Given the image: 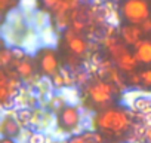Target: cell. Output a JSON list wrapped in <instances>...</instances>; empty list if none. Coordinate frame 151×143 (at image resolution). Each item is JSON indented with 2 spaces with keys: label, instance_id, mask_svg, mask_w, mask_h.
<instances>
[{
  "label": "cell",
  "instance_id": "obj_1",
  "mask_svg": "<svg viewBox=\"0 0 151 143\" xmlns=\"http://www.w3.org/2000/svg\"><path fill=\"white\" fill-rule=\"evenodd\" d=\"M95 127L108 134H123L130 131L133 125V119L129 116L127 109H104L95 118Z\"/></svg>",
  "mask_w": 151,
  "mask_h": 143
},
{
  "label": "cell",
  "instance_id": "obj_2",
  "mask_svg": "<svg viewBox=\"0 0 151 143\" xmlns=\"http://www.w3.org/2000/svg\"><path fill=\"white\" fill-rule=\"evenodd\" d=\"M120 12L126 23L141 26L145 20L151 18V5L148 0H123Z\"/></svg>",
  "mask_w": 151,
  "mask_h": 143
},
{
  "label": "cell",
  "instance_id": "obj_3",
  "mask_svg": "<svg viewBox=\"0 0 151 143\" xmlns=\"http://www.w3.org/2000/svg\"><path fill=\"white\" fill-rule=\"evenodd\" d=\"M56 124L62 131H68L70 134H82L85 130H88L83 125L82 112L77 104H67L56 115Z\"/></svg>",
  "mask_w": 151,
  "mask_h": 143
},
{
  "label": "cell",
  "instance_id": "obj_4",
  "mask_svg": "<svg viewBox=\"0 0 151 143\" xmlns=\"http://www.w3.org/2000/svg\"><path fill=\"white\" fill-rule=\"evenodd\" d=\"M116 91L120 93V90L110 81H96L95 84H91L88 87V94L91 100L99 107H105L107 104H110L113 100V94Z\"/></svg>",
  "mask_w": 151,
  "mask_h": 143
},
{
  "label": "cell",
  "instance_id": "obj_5",
  "mask_svg": "<svg viewBox=\"0 0 151 143\" xmlns=\"http://www.w3.org/2000/svg\"><path fill=\"white\" fill-rule=\"evenodd\" d=\"M64 40L70 52L74 55H86L89 51V42L85 37H82V34L76 31L71 26L67 30H64Z\"/></svg>",
  "mask_w": 151,
  "mask_h": 143
},
{
  "label": "cell",
  "instance_id": "obj_6",
  "mask_svg": "<svg viewBox=\"0 0 151 143\" xmlns=\"http://www.w3.org/2000/svg\"><path fill=\"white\" fill-rule=\"evenodd\" d=\"M37 58H39V66H40V70L43 75L53 76L56 72H59V61H58L56 52L50 46L42 48L39 51Z\"/></svg>",
  "mask_w": 151,
  "mask_h": 143
},
{
  "label": "cell",
  "instance_id": "obj_7",
  "mask_svg": "<svg viewBox=\"0 0 151 143\" xmlns=\"http://www.w3.org/2000/svg\"><path fill=\"white\" fill-rule=\"evenodd\" d=\"M15 112L17 110L5 112V115L2 116V121H0V133H2V137L18 139V136L21 134L22 127L18 122V119L15 116Z\"/></svg>",
  "mask_w": 151,
  "mask_h": 143
},
{
  "label": "cell",
  "instance_id": "obj_8",
  "mask_svg": "<svg viewBox=\"0 0 151 143\" xmlns=\"http://www.w3.org/2000/svg\"><path fill=\"white\" fill-rule=\"evenodd\" d=\"M119 31H120V39L123 40V43H126L127 46H132V48L135 46L136 42H139L141 39H144L142 37L144 36V31H142L141 26H136V24L126 23V24L120 26Z\"/></svg>",
  "mask_w": 151,
  "mask_h": 143
},
{
  "label": "cell",
  "instance_id": "obj_9",
  "mask_svg": "<svg viewBox=\"0 0 151 143\" xmlns=\"http://www.w3.org/2000/svg\"><path fill=\"white\" fill-rule=\"evenodd\" d=\"M133 49H135L133 54L139 64L151 66V39H145V37L141 39L139 42L135 43Z\"/></svg>",
  "mask_w": 151,
  "mask_h": 143
},
{
  "label": "cell",
  "instance_id": "obj_10",
  "mask_svg": "<svg viewBox=\"0 0 151 143\" xmlns=\"http://www.w3.org/2000/svg\"><path fill=\"white\" fill-rule=\"evenodd\" d=\"M114 64H116L122 72H124V73H132V72H136V69H138V66H139V63H138L135 54L130 52V51H127V52L123 54L120 58H117V60L114 61Z\"/></svg>",
  "mask_w": 151,
  "mask_h": 143
},
{
  "label": "cell",
  "instance_id": "obj_11",
  "mask_svg": "<svg viewBox=\"0 0 151 143\" xmlns=\"http://www.w3.org/2000/svg\"><path fill=\"white\" fill-rule=\"evenodd\" d=\"M130 110L135 113H151V94H144L141 93L138 97H135L129 103Z\"/></svg>",
  "mask_w": 151,
  "mask_h": 143
},
{
  "label": "cell",
  "instance_id": "obj_12",
  "mask_svg": "<svg viewBox=\"0 0 151 143\" xmlns=\"http://www.w3.org/2000/svg\"><path fill=\"white\" fill-rule=\"evenodd\" d=\"M67 104H68L67 98H65L64 94L59 91V94H52V96L47 98V106H46V107H47L50 112H53L55 115H58Z\"/></svg>",
  "mask_w": 151,
  "mask_h": 143
},
{
  "label": "cell",
  "instance_id": "obj_13",
  "mask_svg": "<svg viewBox=\"0 0 151 143\" xmlns=\"http://www.w3.org/2000/svg\"><path fill=\"white\" fill-rule=\"evenodd\" d=\"M15 69H17V72L19 73L21 79H24V81L28 79V78H31L34 75V66H33V61H31L30 57H25L24 60H21Z\"/></svg>",
  "mask_w": 151,
  "mask_h": 143
},
{
  "label": "cell",
  "instance_id": "obj_14",
  "mask_svg": "<svg viewBox=\"0 0 151 143\" xmlns=\"http://www.w3.org/2000/svg\"><path fill=\"white\" fill-rule=\"evenodd\" d=\"M15 116H17V119H18V122L21 124L22 128H28V127H31L33 109H30V107H21V109H17Z\"/></svg>",
  "mask_w": 151,
  "mask_h": 143
},
{
  "label": "cell",
  "instance_id": "obj_15",
  "mask_svg": "<svg viewBox=\"0 0 151 143\" xmlns=\"http://www.w3.org/2000/svg\"><path fill=\"white\" fill-rule=\"evenodd\" d=\"M40 34H42V40H43V43H46L47 46H50V45H53V43L56 42V36H55L53 28H52L50 26L43 27Z\"/></svg>",
  "mask_w": 151,
  "mask_h": 143
},
{
  "label": "cell",
  "instance_id": "obj_16",
  "mask_svg": "<svg viewBox=\"0 0 151 143\" xmlns=\"http://www.w3.org/2000/svg\"><path fill=\"white\" fill-rule=\"evenodd\" d=\"M14 61V54L11 48H3L2 52H0V66L3 69H6L8 66H11Z\"/></svg>",
  "mask_w": 151,
  "mask_h": 143
},
{
  "label": "cell",
  "instance_id": "obj_17",
  "mask_svg": "<svg viewBox=\"0 0 151 143\" xmlns=\"http://www.w3.org/2000/svg\"><path fill=\"white\" fill-rule=\"evenodd\" d=\"M83 136H85L88 143H104V139H102L101 133L96 131V130H85Z\"/></svg>",
  "mask_w": 151,
  "mask_h": 143
},
{
  "label": "cell",
  "instance_id": "obj_18",
  "mask_svg": "<svg viewBox=\"0 0 151 143\" xmlns=\"http://www.w3.org/2000/svg\"><path fill=\"white\" fill-rule=\"evenodd\" d=\"M127 51H129L127 45H126V43H123V42H122V43L119 42V43H117L116 46H113V48H111L108 52H110V55L113 57V60L116 61L117 58H120V57H122L123 54H126Z\"/></svg>",
  "mask_w": 151,
  "mask_h": 143
},
{
  "label": "cell",
  "instance_id": "obj_19",
  "mask_svg": "<svg viewBox=\"0 0 151 143\" xmlns=\"http://www.w3.org/2000/svg\"><path fill=\"white\" fill-rule=\"evenodd\" d=\"M59 72L62 73V76H64V81H65V87H68V88H73V87H76L77 85V82H76V75L74 73H71V70L70 69H59Z\"/></svg>",
  "mask_w": 151,
  "mask_h": 143
},
{
  "label": "cell",
  "instance_id": "obj_20",
  "mask_svg": "<svg viewBox=\"0 0 151 143\" xmlns=\"http://www.w3.org/2000/svg\"><path fill=\"white\" fill-rule=\"evenodd\" d=\"M74 75H76V82H77V85H88L89 78H91V73L88 70H76Z\"/></svg>",
  "mask_w": 151,
  "mask_h": 143
},
{
  "label": "cell",
  "instance_id": "obj_21",
  "mask_svg": "<svg viewBox=\"0 0 151 143\" xmlns=\"http://www.w3.org/2000/svg\"><path fill=\"white\" fill-rule=\"evenodd\" d=\"M50 82L53 85V90H59L61 91L62 88H65V81H64V76H62L61 72H56L53 76H50Z\"/></svg>",
  "mask_w": 151,
  "mask_h": 143
},
{
  "label": "cell",
  "instance_id": "obj_22",
  "mask_svg": "<svg viewBox=\"0 0 151 143\" xmlns=\"http://www.w3.org/2000/svg\"><path fill=\"white\" fill-rule=\"evenodd\" d=\"M11 49H12V54H14V60H24L25 57H27V49L24 48V46H19V45H14V46H11Z\"/></svg>",
  "mask_w": 151,
  "mask_h": 143
},
{
  "label": "cell",
  "instance_id": "obj_23",
  "mask_svg": "<svg viewBox=\"0 0 151 143\" xmlns=\"http://www.w3.org/2000/svg\"><path fill=\"white\" fill-rule=\"evenodd\" d=\"M28 143H47V134L43 131H34L31 134Z\"/></svg>",
  "mask_w": 151,
  "mask_h": 143
},
{
  "label": "cell",
  "instance_id": "obj_24",
  "mask_svg": "<svg viewBox=\"0 0 151 143\" xmlns=\"http://www.w3.org/2000/svg\"><path fill=\"white\" fill-rule=\"evenodd\" d=\"M139 75H141L142 87L144 88H151V69H145V70L139 72Z\"/></svg>",
  "mask_w": 151,
  "mask_h": 143
},
{
  "label": "cell",
  "instance_id": "obj_25",
  "mask_svg": "<svg viewBox=\"0 0 151 143\" xmlns=\"http://www.w3.org/2000/svg\"><path fill=\"white\" fill-rule=\"evenodd\" d=\"M129 84L132 87H142V81H141L139 72H132V73H129Z\"/></svg>",
  "mask_w": 151,
  "mask_h": 143
},
{
  "label": "cell",
  "instance_id": "obj_26",
  "mask_svg": "<svg viewBox=\"0 0 151 143\" xmlns=\"http://www.w3.org/2000/svg\"><path fill=\"white\" fill-rule=\"evenodd\" d=\"M61 2V0H40V3H42V6L46 9V11H53L55 8H56V5Z\"/></svg>",
  "mask_w": 151,
  "mask_h": 143
},
{
  "label": "cell",
  "instance_id": "obj_27",
  "mask_svg": "<svg viewBox=\"0 0 151 143\" xmlns=\"http://www.w3.org/2000/svg\"><path fill=\"white\" fill-rule=\"evenodd\" d=\"M86 26H88V23H85V21H80V20H74V21H71V27L76 30V31H83L85 28H86Z\"/></svg>",
  "mask_w": 151,
  "mask_h": 143
},
{
  "label": "cell",
  "instance_id": "obj_28",
  "mask_svg": "<svg viewBox=\"0 0 151 143\" xmlns=\"http://www.w3.org/2000/svg\"><path fill=\"white\" fill-rule=\"evenodd\" d=\"M68 143H88V142L82 133V134H71L68 137Z\"/></svg>",
  "mask_w": 151,
  "mask_h": 143
},
{
  "label": "cell",
  "instance_id": "obj_29",
  "mask_svg": "<svg viewBox=\"0 0 151 143\" xmlns=\"http://www.w3.org/2000/svg\"><path fill=\"white\" fill-rule=\"evenodd\" d=\"M11 98V94H9V88L8 87H0V103L2 101H6Z\"/></svg>",
  "mask_w": 151,
  "mask_h": 143
},
{
  "label": "cell",
  "instance_id": "obj_30",
  "mask_svg": "<svg viewBox=\"0 0 151 143\" xmlns=\"http://www.w3.org/2000/svg\"><path fill=\"white\" fill-rule=\"evenodd\" d=\"M141 28H142L144 34H151V18L145 20V21L141 24Z\"/></svg>",
  "mask_w": 151,
  "mask_h": 143
},
{
  "label": "cell",
  "instance_id": "obj_31",
  "mask_svg": "<svg viewBox=\"0 0 151 143\" xmlns=\"http://www.w3.org/2000/svg\"><path fill=\"white\" fill-rule=\"evenodd\" d=\"M15 0H0V11L2 12H6L8 8H12V3Z\"/></svg>",
  "mask_w": 151,
  "mask_h": 143
},
{
  "label": "cell",
  "instance_id": "obj_32",
  "mask_svg": "<svg viewBox=\"0 0 151 143\" xmlns=\"http://www.w3.org/2000/svg\"><path fill=\"white\" fill-rule=\"evenodd\" d=\"M144 142H147V143H151V125H147L145 136H144Z\"/></svg>",
  "mask_w": 151,
  "mask_h": 143
},
{
  "label": "cell",
  "instance_id": "obj_33",
  "mask_svg": "<svg viewBox=\"0 0 151 143\" xmlns=\"http://www.w3.org/2000/svg\"><path fill=\"white\" fill-rule=\"evenodd\" d=\"M0 143H18L17 139H12V137H2Z\"/></svg>",
  "mask_w": 151,
  "mask_h": 143
},
{
  "label": "cell",
  "instance_id": "obj_34",
  "mask_svg": "<svg viewBox=\"0 0 151 143\" xmlns=\"http://www.w3.org/2000/svg\"><path fill=\"white\" fill-rule=\"evenodd\" d=\"M55 143H68V139H61V140H56Z\"/></svg>",
  "mask_w": 151,
  "mask_h": 143
}]
</instances>
